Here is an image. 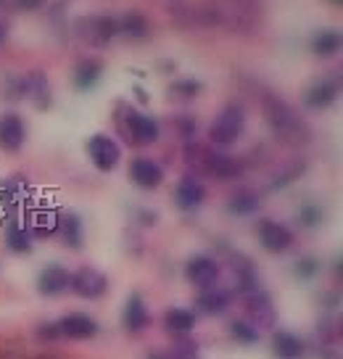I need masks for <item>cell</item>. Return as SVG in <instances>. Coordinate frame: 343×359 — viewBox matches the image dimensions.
Wrapping results in <instances>:
<instances>
[{
    "label": "cell",
    "instance_id": "cell-34",
    "mask_svg": "<svg viewBox=\"0 0 343 359\" xmlns=\"http://www.w3.org/2000/svg\"><path fill=\"white\" fill-rule=\"evenodd\" d=\"M299 222L304 227H317L322 222V209L320 206H314V203H307V206H301L299 209Z\"/></svg>",
    "mask_w": 343,
    "mask_h": 359
},
{
    "label": "cell",
    "instance_id": "cell-38",
    "mask_svg": "<svg viewBox=\"0 0 343 359\" xmlns=\"http://www.w3.org/2000/svg\"><path fill=\"white\" fill-rule=\"evenodd\" d=\"M180 133H182V137H190L196 133V122L193 119H180Z\"/></svg>",
    "mask_w": 343,
    "mask_h": 359
},
{
    "label": "cell",
    "instance_id": "cell-33",
    "mask_svg": "<svg viewBox=\"0 0 343 359\" xmlns=\"http://www.w3.org/2000/svg\"><path fill=\"white\" fill-rule=\"evenodd\" d=\"M322 269L320 259L314 257H304L296 262V275H299L301 280H311V278H317V272Z\"/></svg>",
    "mask_w": 343,
    "mask_h": 359
},
{
    "label": "cell",
    "instance_id": "cell-32",
    "mask_svg": "<svg viewBox=\"0 0 343 359\" xmlns=\"http://www.w3.org/2000/svg\"><path fill=\"white\" fill-rule=\"evenodd\" d=\"M175 98H182V101H190V98H196L201 93V82H196V79H180V82H175L172 85V90H169Z\"/></svg>",
    "mask_w": 343,
    "mask_h": 359
},
{
    "label": "cell",
    "instance_id": "cell-26",
    "mask_svg": "<svg viewBox=\"0 0 343 359\" xmlns=\"http://www.w3.org/2000/svg\"><path fill=\"white\" fill-rule=\"evenodd\" d=\"M116 24H119V32H122L124 37H130V40H143V37H148V32H151L148 19H145L140 11H127L122 19H116Z\"/></svg>",
    "mask_w": 343,
    "mask_h": 359
},
{
    "label": "cell",
    "instance_id": "cell-30",
    "mask_svg": "<svg viewBox=\"0 0 343 359\" xmlns=\"http://www.w3.org/2000/svg\"><path fill=\"white\" fill-rule=\"evenodd\" d=\"M0 198H3V206H19V203L27 198V180L13 177V180H8V182H3Z\"/></svg>",
    "mask_w": 343,
    "mask_h": 359
},
{
    "label": "cell",
    "instance_id": "cell-28",
    "mask_svg": "<svg viewBox=\"0 0 343 359\" xmlns=\"http://www.w3.org/2000/svg\"><path fill=\"white\" fill-rule=\"evenodd\" d=\"M100 74H103L100 61H82V64L74 69V88H77L79 93L93 90L100 82Z\"/></svg>",
    "mask_w": 343,
    "mask_h": 359
},
{
    "label": "cell",
    "instance_id": "cell-25",
    "mask_svg": "<svg viewBox=\"0 0 343 359\" xmlns=\"http://www.w3.org/2000/svg\"><path fill=\"white\" fill-rule=\"evenodd\" d=\"M309 45H311V53H314V56L330 58L341 50L343 37H341V32H335V29H320V32L311 37Z\"/></svg>",
    "mask_w": 343,
    "mask_h": 359
},
{
    "label": "cell",
    "instance_id": "cell-10",
    "mask_svg": "<svg viewBox=\"0 0 343 359\" xmlns=\"http://www.w3.org/2000/svg\"><path fill=\"white\" fill-rule=\"evenodd\" d=\"M27 143V122L16 111L0 114V151L19 154Z\"/></svg>",
    "mask_w": 343,
    "mask_h": 359
},
{
    "label": "cell",
    "instance_id": "cell-15",
    "mask_svg": "<svg viewBox=\"0 0 343 359\" xmlns=\"http://www.w3.org/2000/svg\"><path fill=\"white\" fill-rule=\"evenodd\" d=\"M206 201V188L196 175H185L175 188V203L182 212H196Z\"/></svg>",
    "mask_w": 343,
    "mask_h": 359
},
{
    "label": "cell",
    "instance_id": "cell-27",
    "mask_svg": "<svg viewBox=\"0 0 343 359\" xmlns=\"http://www.w3.org/2000/svg\"><path fill=\"white\" fill-rule=\"evenodd\" d=\"M6 246L13 254H29L32 251V233H29V227L22 222H13L6 230Z\"/></svg>",
    "mask_w": 343,
    "mask_h": 359
},
{
    "label": "cell",
    "instance_id": "cell-22",
    "mask_svg": "<svg viewBox=\"0 0 343 359\" xmlns=\"http://www.w3.org/2000/svg\"><path fill=\"white\" fill-rule=\"evenodd\" d=\"M22 95H27L37 109H48L51 106V90H48V79L43 72H32L22 79Z\"/></svg>",
    "mask_w": 343,
    "mask_h": 359
},
{
    "label": "cell",
    "instance_id": "cell-31",
    "mask_svg": "<svg viewBox=\"0 0 343 359\" xmlns=\"http://www.w3.org/2000/svg\"><path fill=\"white\" fill-rule=\"evenodd\" d=\"M172 359H201V354H199V344L196 341H190L188 336H182V338H177L175 341V346L166 351Z\"/></svg>",
    "mask_w": 343,
    "mask_h": 359
},
{
    "label": "cell",
    "instance_id": "cell-17",
    "mask_svg": "<svg viewBox=\"0 0 343 359\" xmlns=\"http://www.w3.org/2000/svg\"><path fill=\"white\" fill-rule=\"evenodd\" d=\"M58 219L61 212H55L53 206H34L29 212V233L32 238H51L58 233Z\"/></svg>",
    "mask_w": 343,
    "mask_h": 359
},
{
    "label": "cell",
    "instance_id": "cell-23",
    "mask_svg": "<svg viewBox=\"0 0 343 359\" xmlns=\"http://www.w3.org/2000/svg\"><path fill=\"white\" fill-rule=\"evenodd\" d=\"M262 209V196L251 188H241L227 198V212L233 217H251Z\"/></svg>",
    "mask_w": 343,
    "mask_h": 359
},
{
    "label": "cell",
    "instance_id": "cell-13",
    "mask_svg": "<svg viewBox=\"0 0 343 359\" xmlns=\"http://www.w3.org/2000/svg\"><path fill=\"white\" fill-rule=\"evenodd\" d=\"M130 180L140 191H156L164 182V169L159 167L154 158L137 156L130 161Z\"/></svg>",
    "mask_w": 343,
    "mask_h": 359
},
{
    "label": "cell",
    "instance_id": "cell-41",
    "mask_svg": "<svg viewBox=\"0 0 343 359\" xmlns=\"http://www.w3.org/2000/svg\"><path fill=\"white\" fill-rule=\"evenodd\" d=\"M330 3H332V6H341L343 0H330Z\"/></svg>",
    "mask_w": 343,
    "mask_h": 359
},
{
    "label": "cell",
    "instance_id": "cell-24",
    "mask_svg": "<svg viewBox=\"0 0 343 359\" xmlns=\"http://www.w3.org/2000/svg\"><path fill=\"white\" fill-rule=\"evenodd\" d=\"M58 236H61V241L69 248H74V251L82 248V243H85V230H82V219H79L77 214L72 212L61 214V219H58Z\"/></svg>",
    "mask_w": 343,
    "mask_h": 359
},
{
    "label": "cell",
    "instance_id": "cell-6",
    "mask_svg": "<svg viewBox=\"0 0 343 359\" xmlns=\"http://www.w3.org/2000/svg\"><path fill=\"white\" fill-rule=\"evenodd\" d=\"M88 156L98 172H114L122 161V148L111 135H93L88 140Z\"/></svg>",
    "mask_w": 343,
    "mask_h": 359
},
{
    "label": "cell",
    "instance_id": "cell-39",
    "mask_svg": "<svg viewBox=\"0 0 343 359\" xmlns=\"http://www.w3.org/2000/svg\"><path fill=\"white\" fill-rule=\"evenodd\" d=\"M145 359H172V357H169L166 351H151V354H148Z\"/></svg>",
    "mask_w": 343,
    "mask_h": 359
},
{
    "label": "cell",
    "instance_id": "cell-16",
    "mask_svg": "<svg viewBox=\"0 0 343 359\" xmlns=\"http://www.w3.org/2000/svg\"><path fill=\"white\" fill-rule=\"evenodd\" d=\"M151 323V312H148V306H145L143 296L140 293H130L127 296V302H124V312H122V325L127 333H143L145 327Z\"/></svg>",
    "mask_w": 343,
    "mask_h": 359
},
{
    "label": "cell",
    "instance_id": "cell-8",
    "mask_svg": "<svg viewBox=\"0 0 343 359\" xmlns=\"http://www.w3.org/2000/svg\"><path fill=\"white\" fill-rule=\"evenodd\" d=\"M241 299H243V306H246V312H248L246 320H251L259 330L275 325V304H272V299L264 293L262 285H256L251 291L241 293Z\"/></svg>",
    "mask_w": 343,
    "mask_h": 359
},
{
    "label": "cell",
    "instance_id": "cell-42",
    "mask_svg": "<svg viewBox=\"0 0 343 359\" xmlns=\"http://www.w3.org/2000/svg\"><path fill=\"white\" fill-rule=\"evenodd\" d=\"M40 359H53V357H40Z\"/></svg>",
    "mask_w": 343,
    "mask_h": 359
},
{
    "label": "cell",
    "instance_id": "cell-19",
    "mask_svg": "<svg viewBox=\"0 0 343 359\" xmlns=\"http://www.w3.org/2000/svg\"><path fill=\"white\" fill-rule=\"evenodd\" d=\"M196 323H199L196 312H190L185 306H172V309H166V314H164V330L175 338L190 336Z\"/></svg>",
    "mask_w": 343,
    "mask_h": 359
},
{
    "label": "cell",
    "instance_id": "cell-5",
    "mask_svg": "<svg viewBox=\"0 0 343 359\" xmlns=\"http://www.w3.org/2000/svg\"><path fill=\"white\" fill-rule=\"evenodd\" d=\"M69 291L85 302H98L109 291V278L95 267H79L69 275Z\"/></svg>",
    "mask_w": 343,
    "mask_h": 359
},
{
    "label": "cell",
    "instance_id": "cell-1",
    "mask_svg": "<svg viewBox=\"0 0 343 359\" xmlns=\"http://www.w3.org/2000/svg\"><path fill=\"white\" fill-rule=\"evenodd\" d=\"M262 106H264L267 124L272 127V133H275L283 143H288V146H304V143L309 140L307 124L301 122L299 114L293 111L283 98H277V95H272V93H267Z\"/></svg>",
    "mask_w": 343,
    "mask_h": 359
},
{
    "label": "cell",
    "instance_id": "cell-40",
    "mask_svg": "<svg viewBox=\"0 0 343 359\" xmlns=\"http://www.w3.org/2000/svg\"><path fill=\"white\" fill-rule=\"evenodd\" d=\"M6 37H8V24H6L3 19H0V43H3Z\"/></svg>",
    "mask_w": 343,
    "mask_h": 359
},
{
    "label": "cell",
    "instance_id": "cell-21",
    "mask_svg": "<svg viewBox=\"0 0 343 359\" xmlns=\"http://www.w3.org/2000/svg\"><path fill=\"white\" fill-rule=\"evenodd\" d=\"M272 351L277 359H304L307 344L290 330H275L272 333Z\"/></svg>",
    "mask_w": 343,
    "mask_h": 359
},
{
    "label": "cell",
    "instance_id": "cell-3",
    "mask_svg": "<svg viewBox=\"0 0 343 359\" xmlns=\"http://www.w3.org/2000/svg\"><path fill=\"white\" fill-rule=\"evenodd\" d=\"M119 127H122V135L127 137V143L133 146H154L161 135V124L159 119L148 116L143 111H135V109H124L119 114Z\"/></svg>",
    "mask_w": 343,
    "mask_h": 359
},
{
    "label": "cell",
    "instance_id": "cell-20",
    "mask_svg": "<svg viewBox=\"0 0 343 359\" xmlns=\"http://www.w3.org/2000/svg\"><path fill=\"white\" fill-rule=\"evenodd\" d=\"M233 304V293L224 291V288H217V285H209V288H201L199 299H196V306H199L203 314H224Z\"/></svg>",
    "mask_w": 343,
    "mask_h": 359
},
{
    "label": "cell",
    "instance_id": "cell-7",
    "mask_svg": "<svg viewBox=\"0 0 343 359\" xmlns=\"http://www.w3.org/2000/svg\"><path fill=\"white\" fill-rule=\"evenodd\" d=\"M77 32H79V37L88 45H93V48H106V45L119 34V24H116L114 16H103V13H100V16L82 19V22L77 24Z\"/></svg>",
    "mask_w": 343,
    "mask_h": 359
},
{
    "label": "cell",
    "instance_id": "cell-9",
    "mask_svg": "<svg viewBox=\"0 0 343 359\" xmlns=\"http://www.w3.org/2000/svg\"><path fill=\"white\" fill-rule=\"evenodd\" d=\"M256 238H259L262 248L269 251V254H285L293 246V230L288 224L277 222V219H259Z\"/></svg>",
    "mask_w": 343,
    "mask_h": 359
},
{
    "label": "cell",
    "instance_id": "cell-18",
    "mask_svg": "<svg viewBox=\"0 0 343 359\" xmlns=\"http://www.w3.org/2000/svg\"><path fill=\"white\" fill-rule=\"evenodd\" d=\"M335 101H338V82H332V79H320V82H314V85L307 90V95H304L307 109H314V111L330 109Z\"/></svg>",
    "mask_w": 343,
    "mask_h": 359
},
{
    "label": "cell",
    "instance_id": "cell-37",
    "mask_svg": "<svg viewBox=\"0 0 343 359\" xmlns=\"http://www.w3.org/2000/svg\"><path fill=\"white\" fill-rule=\"evenodd\" d=\"M16 3V8H22V11H37V8H43L48 0H13Z\"/></svg>",
    "mask_w": 343,
    "mask_h": 359
},
{
    "label": "cell",
    "instance_id": "cell-12",
    "mask_svg": "<svg viewBox=\"0 0 343 359\" xmlns=\"http://www.w3.org/2000/svg\"><path fill=\"white\" fill-rule=\"evenodd\" d=\"M55 325H58L61 338H69V341H90V338L98 336V323L90 314H82V312L67 314Z\"/></svg>",
    "mask_w": 343,
    "mask_h": 359
},
{
    "label": "cell",
    "instance_id": "cell-2",
    "mask_svg": "<svg viewBox=\"0 0 343 359\" xmlns=\"http://www.w3.org/2000/svg\"><path fill=\"white\" fill-rule=\"evenodd\" d=\"M246 133V109L241 103H227L209 127V137L217 148H230Z\"/></svg>",
    "mask_w": 343,
    "mask_h": 359
},
{
    "label": "cell",
    "instance_id": "cell-36",
    "mask_svg": "<svg viewBox=\"0 0 343 359\" xmlns=\"http://www.w3.org/2000/svg\"><path fill=\"white\" fill-rule=\"evenodd\" d=\"M37 338H40V341H58V338H61L58 325H55V323H43V325L37 327Z\"/></svg>",
    "mask_w": 343,
    "mask_h": 359
},
{
    "label": "cell",
    "instance_id": "cell-29",
    "mask_svg": "<svg viewBox=\"0 0 343 359\" xmlns=\"http://www.w3.org/2000/svg\"><path fill=\"white\" fill-rule=\"evenodd\" d=\"M230 336H233L238 344H243V346H254V344H259V338H262V330H259L251 320L238 317V320L230 323Z\"/></svg>",
    "mask_w": 343,
    "mask_h": 359
},
{
    "label": "cell",
    "instance_id": "cell-11",
    "mask_svg": "<svg viewBox=\"0 0 343 359\" xmlns=\"http://www.w3.org/2000/svg\"><path fill=\"white\" fill-rule=\"evenodd\" d=\"M220 264L217 259L206 257V254H196V257L188 259L185 264V278L188 283H193L196 288H209V285H217L220 280Z\"/></svg>",
    "mask_w": 343,
    "mask_h": 359
},
{
    "label": "cell",
    "instance_id": "cell-4",
    "mask_svg": "<svg viewBox=\"0 0 343 359\" xmlns=\"http://www.w3.org/2000/svg\"><path fill=\"white\" fill-rule=\"evenodd\" d=\"M190 151H196V156L188 154V161H199L203 172H209L211 177L217 180H238L243 175V161L235 156H227L222 151H203V148H193L188 146Z\"/></svg>",
    "mask_w": 343,
    "mask_h": 359
},
{
    "label": "cell",
    "instance_id": "cell-35",
    "mask_svg": "<svg viewBox=\"0 0 343 359\" xmlns=\"http://www.w3.org/2000/svg\"><path fill=\"white\" fill-rule=\"evenodd\" d=\"M299 175H304V164H299V161H296V164H293L285 175H277V177L272 180V188H285L290 180H296Z\"/></svg>",
    "mask_w": 343,
    "mask_h": 359
},
{
    "label": "cell",
    "instance_id": "cell-14",
    "mask_svg": "<svg viewBox=\"0 0 343 359\" xmlns=\"http://www.w3.org/2000/svg\"><path fill=\"white\" fill-rule=\"evenodd\" d=\"M69 272L64 264H45L40 269V275H37V291L48 296V299H55V296H61V293L69 291Z\"/></svg>",
    "mask_w": 343,
    "mask_h": 359
}]
</instances>
